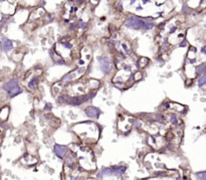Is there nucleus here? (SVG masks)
I'll return each mask as SVG.
<instances>
[{
	"mask_svg": "<svg viewBox=\"0 0 206 180\" xmlns=\"http://www.w3.org/2000/svg\"><path fill=\"white\" fill-rule=\"evenodd\" d=\"M206 84V72L205 74L202 75V77L199 78V81H198V85H199V87H202L203 85Z\"/></svg>",
	"mask_w": 206,
	"mask_h": 180,
	"instance_id": "9",
	"label": "nucleus"
},
{
	"mask_svg": "<svg viewBox=\"0 0 206 180\" xmlns=\"http://www.w3.org/2000/svg\"><path fill=\"white\" fill-rule=\"evenodd\" d=\"M100 113L101 111L96 108V107H88V108L86 109V114L90 117H93V118H98Z\"/></svg>",
	"mask_w": 206,
	"mask_h": 180,
	"instance_id": "7",
	"label": "nucleus"
},
{
	"mask_svg": "<svg viewBox=\"0 0 206 180\" xmlns=\"http://www.w3.org/2000/svg\"><path fill=\"white\" fill-rule=\"evenodd\" d=\"M146 21L139 17H131L127 20L126 25L128 27L133 28V29H141V28H144Z\"/></svg>",
	"mask_w": 206,
	"mask_h": 180,
	"instance_id": "2",
	"label": "nucleus"
},
{
	"mask_svg": "<svg viewBox=\"0 0 206 180\" xmlns=\"http://www.w3.org/2000/svg\"><path fill=\"white\" fill-rule=\"evenodd\" d=\"M36 84H37V78H33V80L29 83L28 86H29V88L31 89V88H34V87H35V85H36Z\"/></svg>",
	"mask_w": 206,
	"mask_h": 180,
	"instance_id": "11",
	"label": "nucleus"
},
{
	"mask_svg": "<svg viewBox=\"0 0 206 180\" xmlns=\"http://www.w3.org/2000/svg\"><path fill=\"white\" fill-rule=\"evenodd\" d=\"M100 67L104 72H108L111 69V61L108 58H100Z\"/></svg>",
	"mask_w": 206,
	"mask_h": 180,
	"instance_id": "4",
	"label": "nucleus"
},
{
	"mask_svg": "<svg viewBox=\"0 0 206 180\" xmlns=\"http://www.w3.org/2000/svg\"><path fill=\"white\" fill-rule=\"evenodd\" d=\"M203 68H206V65H201L200 67L197 68V72H198V74H202V72H204Z\"/></svg>",
	"mask_w": 206,
	"mask_h": 180,
	"instance_id": "12",
	"label": "nucleus"
},
{
	"mask_svg": "<svg viewBox=\"0 0 206 180\" xmlns=\"http://www.w3.org/2000/svg\"><path fill=\"white\" fill-rule=\"evenodd\" d=\"M125 171H126L125 167H114V168H111V173L115 175H122Z\"/></svg>",
	"mask_w": 206,
	"mask_h": 180,
	"instance_id": "8",
	"label": "nucleus"
},
{
	"mask_svg": "<svg viewBox=\"0 0 206 180\" xmlns=\"http://www.w3.org/2000/svg\"><path fill=\"white\" fill-rule=\"evenodd\" d=\"M198 178L200 179H206V172H201V173H198Z\"/></svg>",
	"mask_w": 206,
	"mask_h": 180,
	"instance_id": "13",
	"label": "nucleus"
},
{
	"mask_svg": "<svg viewBox=\"0 0 206 180\" xmlns=\"http://www.w3.org/2000/svg\"><path fill=\"white\" fill-rule=\"evenodd\" d=\"M1 45H2V48L4 52H9V50H11L13 48V43H12V42L7 38H5V37H2L1 38Z\"/></svg>",
	"mask_w": 206,
	"mask_h": 180,
	"instance_id": "6",
	"label": "nucleus"
},
{
	"mask_svg": "<svg viewBox=\"0 0 206 180\" xmlns=\"http://www.w3.org/2000/svg\"><path fill=\"white\" fill-rule=\"evenodd\" d=\"M93 94H90V96H82V97H74L73 99L70 100V104L74 106H79L80 104L85 103L86 101H88L90 98H93Z\"/></svg>",
	"mask_w": 206,
	"mask_h": 180,
	"instance_id": "3",
	"label": "nucleus"
},
{
	"mask_svg": "<svg viewBox=\"0 0 206 180\" xmlns=\"http://www.w3.org/2000/svg\"><path fill=\"white\" fill-rule=\"evenodd\" d=\"M3 89L7 92L10 97H14L21 93V89L18 86V81L16 78H13V80L9 81L8 83H6L4 87H3Z\"/></svg>",
	"mask_w": 206,
	"mask_h": 180,
	"instance_id": "1",
	"label": "nucleus"
},
{
	"mask_svg": "<svg viewBox=\"0 0 206 180\" xmlns=\"http://www.w3.org/2000/svg\"><path fill=\"white\" fill-rule=\"evenodd\" d=\"M153 26H154V23L153 22H146L145 23V26H144V29H150V28H152Z\"/></svg>",
	"mask_w": 206,
	"mask_h": 180,
	"instance_id": "10",
	"label": "nucleus"
},
{
	"mask_svg": "<svg viewBox=\"0 0 206 180\" xmlns=\"http://www.w3.org/2000/svg\"><path fill=\"white\" fill-rule=\"evenodd\" d=\"M54 152L58 157L64 158L65 156V154L67 153V148L65 146H61V145L55 144L54 145Z\"/></svg>",
	"mask_w": 206,
	"mask_h": 180,
	"instance_id": "5",
	"label": "nucleus"
}]
</instances>
